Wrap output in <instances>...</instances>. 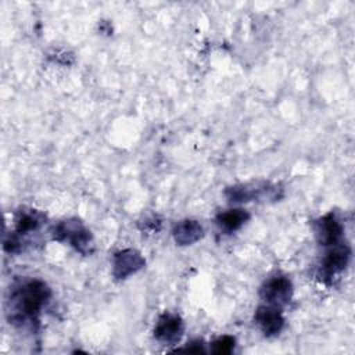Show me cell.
Instances as JSON below:
<instances>
[{"mask_svg": "<svg viewBox=\"0 0 355 355\" xmlns=\"http://www.w3.org/2000/svg\"><path fill=\"white\" fill-rule=\"evenodd\" d=\"M349 248L347 245H336L333 250H330L326 257L322 261L320 266V275L323 277H333L334 275L340 273L345 269L348 261H349Z\"/></svg>", "mask_w": 355, "mask_h": 355, "instance_id": "cell-8", "label": "cell"}, {"mask_svg": "<svg viewBox=\"0 0 355 355\" xmlns=\"http://www.w3.org/2000/svg\"><path fill=\"white\" fill-rule=\"evenodd\" d=\"M293 295V284L286 276H273L261 287V297L273 306L286 305Z\"/></svg>", "mask_w": 355, "mask_h": 355, "instance_id": "cell-3", "label": "cell"}, {"mask_svg": "<svg viewBox=\"0 0 355 355\" xmlns=\"http://www.w3.org/2000/svg\"><path fill=\"white\" fill-rule=\"evenodd\" d=\"M114 276L125 279L144 266L143 257L135 250H122L114 255Z\"/></svg>", "mask_w": 355, "mask_h": 355, "instance_id": "cell-7", "label": "cell"}, {"mask_svg": "<svg viewBox=\"0 0 355 355\" xmlns=\"http://www.w3.org/2000/svg\"><path fill=\"white\" fill-rule=\"evenodd\" d=\"M343 232L344 227L341 222L333 214H327L315 222V234L320 245H336Z\"/></svg>", "mask_w": 355, "mask_h": 355, "instance_id": "cell-5", "label": "cell"}, {"mask_svg": "<svg viewBox=\"0 0 355 355\" xmlns=\"http://www.w3.org/2000/svg\"><path fill=\"white\" fill-rule=\"evenodd\" d=\"M234 344H236V340L232 336H222L211 344L209 349L212 354H218V355L230 354L234 349Z\"/></svg>", "mask_w": 355, "mask_h": 355, "instance_id": "cell-12", "label": "cell"}, {"mask_svg": "<svg viewBox=\"0 0 355 355\" xmlns=\"http://www.w3.org/2000/svg\"><path fill=\"white\" fill-rule=\"evenodd\" d=\"M182 351L200 354V352H205V348H204V343L201 340H194V341H190Z\"/></svg>", "mask_w": 355, "mask_h": 355, "instance_id": "cell-13", "label": "cell"}, {"mask_svg": "<svg viewBox=\"0 0 355 355\" xmlns=\"http://www.w3.org/2000/svg\"><path fill=\"white\" fill-rule=\"evenodd\" d=\"M183 330L184 326L180 316L175 313H164L154 327V337L162 344L173 345L182 338Z\"/></svg>", "mask_w": 355, "mask_h": 355, "instance_id": "cell-4", "label": "cell"}, {"mask_svg": "<svg viewBox=\"0 0 355 355\" xmlns=\"http://www.w3.org/2000/svg\"><path fill=\"white\" fill-rule=\"evenodd\" d=\"M248 219H250V214L245 209L236 208V209H227L225 212H220L216 216V223L222 230L230 233L240 229Z\"/></svg>", "mask_w": 355, "mask_h": 355, "instance_id": "cell-10", "label": "cell"}, {"mask_svg": "<svg viewBox=\"0 0 355 355\" xmlns=\"http://www.w3.org/2000/svg\"><path fill=\"white\" fill-rule=\"evenodd\" d=\"M53 237L58 241H68L82 254H89L92 251V234L76 219H69L58 223L53 229Z\"/></svg>", "mask_w": 355, "mask_h": 355, "instance_id": "cell-2", "label": "cell"}, {"mask_svg": "<svg viewBox=\"0 0 355 355\" xmlns=\"http://www.w3.org/2000/svg\"><path fill=\"white\" fill-rule=\"evenodd\" d=\"M42 215L37 211H19L15 218V230L18 234H25L36 230L42 225Z\"/></svg>", "mask_w": 355, "mask_h": 355, "instance_id": "cell-11", "label": "cell"}, {"mask_svg": "<svg viewBox=\"0 0 355 355\" xmlns=\"http://www.w3.org/2000/svg\"><path fill=\"white\" fill-rule=\"evenodd\" d=\"M255 322L266 337L279 334L284 326V318L280 309L269 304L261 305L255 311Z\"/></svg>", "mask_w": 355, "mask_h": 355, "instance_id": "cell-6", "label": "cell"}, {"mask_svg": "<svg viewBox=\"0 0 355 355\" xmlns=\"http://www.w3.org/2000/svg\"><path fill=\"white\" fill-rule=\"evenodd\" d=\"M51 290L37 279L26 280L12 288L8 300V318L11 323L22 324L26 320L37 322V316L50 300Z\"/></svg>", "mask_w": 355, "mask_h": 355, "instance_id": "cell-1", "label": "cell"}, {"mask_svg": "<svg viewBox=\"0 0 355 355\" xmlns=\"http://www.w3.org/2000/svg\"><path fill=\"white\" fill-rule=\"evenodd\" d=\"M202 236V227L196 220H182L173 227L175 241L180 245L193 244Z\"/></svg>", "mask_w": 355, "mask_h": 355, "instance_id": "cell-9", "label": "cell"}]
</instances>
